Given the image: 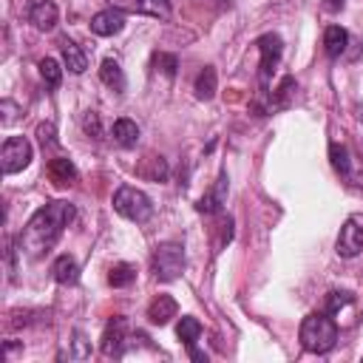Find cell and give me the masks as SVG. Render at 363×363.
Wrapping results in <instances>:
<instances>
[{"instance_id": "cell-27", "label": "cell", "mask_w": 363, "mask_h": 363, "mask_svg": "<svg viewBox=\"0 0 363 363\" xmlns=\"http://www.w3.org/2000/svg\"><path fill=\"white\" fill-rule=\"evenodd\" d=\"M352 301H354V295H352L349 289H332V292L326 295V312H329V315H337V312L346 309Z\"/></svg>"}, {"instance_id": "cell-7", "label": "cell", "mask_w": 363, "mask_h": 363, "mask_svg": "<svg viewBox=\"0 0 363 363\" xmlns=\"http://www.w3.org/2000/svg\"><path fill=\"white\" fill-rule=\"evenodd\" d=\"M125 340H128V318H125V315H113V318L105 323L99 349H102L105 357H119V354L125 352Z\"/></svg>"}, {"instance_id": "cell-10", "label": "cell", "mask_w": 363, "mask_h": 363, "mask_svg": "<svg viewBox=\"0 0 363 363\" xmlns=\"http://www.w3.org/2000/svg\"><path fill=\"white\" fill-rule=\"evenodd\" d=\"M28 23L37 31H54L57 23H60V9L51 0H34L28 6Z\"/></svg>"}, {"instance_id": "cell-20", "label": "cell", "mask_w": 363, "mask_h": 363, "mask_svg": "<svg viewBox=\"0 0 363 363\" xmlns=\"http://www.w3.org/2000/svg\"><path fill=\"white\" fill-rule=\"evenodd\" d=\"M99 79L108 85V88H113V91H125V71H122V65L116 62V60H102V65H99Z\"/></svg>"}, {"instance_id": "cell-1", "label": "cell", "mask_w": 363, "mask_h": 363, "mask_svg": "<svg viewBox=\"0 0 363 363\" xmlns=\"http://www.w3.org/2000/svg\"><path fill=\"white\" fill-rule=\"evenodd\" d=\"M74 216H77V210H74V204H68V201H48V204H43V207L26 221V227H23V233H20V250H23L28 258L45 255V252L60 241V235H62L65 227L74 221Z\"/></svg>"}, {"instance_id": "cell-13", "label": "cell", "mask_w": 363, "mask_h": 363, "mask_svg": "<svg viewBox=\"0 0 363 363\" xmlns=\"http://www.w3.org/2000/svg\"><path fill=\"white\" fill-rule=\"evenodd\" d=\"M224 196H227V173L221 170L218 173V179H216V184L199 199V213H207V216H213V213H221V204H224Z\"/></svg>"}, {"instance_id": "cell-8", "label": "cell", "mask_w": 363, "mask_h": 363, "mask_svg": "<svg viewBox=\"0 0 363 363\" xmlns=\"http://www.w3.org/2000/svg\"><path fill=\"white\" fill-rule=\"evenodd\" d=\"M255 48H258V54H261V79L267 82L269 77H272V71L278 68V62H281V54H284V43H281V37L278 34H261L258 40H255Z\"/></svg>"}, {"instance_id": "cell-2", "label": "cell", "mask_w": 363, "mask_h": 363, "mask_svg": "<svg viewBox=\"0 0 363 363\" xmlns=\"http://www.w3.org/2000/svg\"><path fill=\"white\" fill-rule=\"evenodd\" d=\"M301 346L312 354H326L337 343V323L329 312H309L298 329Z\"/></svg>"}, {"instance_id": "cell-22", "label": "cell", "mask_w": 363, "mask_h": 363, "mask_svg": "<svg viewBox=\"0 0 363 363\" xmlns=\"http://www.w3.org/2000/svg\"><path fill=\"white\" fill-rule=\"evenodd\" d=\"M329 159H332V167H335L340 176L352 179V164H354V156L349 153V147H346V145L332 142V145H329Z\"/></svg>"}, {"instance_id": "cell-16", "label": "cell", "mask_w": 363, "mask_h": 363, "mask_svg": "<svg viewBox=\"0 0 363 363\" xmlns=\"http://www.w3.org/2000/svg\"><path fill=\"white\" fill-rule=\"evenodd\" d=\"M111 139L119 147H136V142H139V125L133 119H116L111 125Z\"/></svg>"}, {"instance_id": "cell-9", "label": "cell", "mask_w": 363, "mask_h": 363, "mask_svg": "<svg viewBox=\"0 0 363 363\" xmlns=\"http://www.w3.org/2000/svg\"><path fill=\"white\" fill-rule=\"evenodd\" d=\"M113 9L125 14H147V17H170V3L167 0H108Z\"/></svg>"}, {"instance_id": "cell-17", "label": "cell", "mask_w": 363, "mask_h": 363, "mask_svg": "<svg viewBox=\"0 0 363 363\" xmlns=\"http://www.w3.org/2000/svg\"><path fill=\"white\" fill-rule=\"evenodd\" d=\"M51 278L62 286L68 284H77L79 281V264L71 258V255H60L54 264H51Z\"/></svg>"}, {"instance_id": "cell-21", "label": "cell", "mask_w": 363, "mask_h": 363, "mask_svg": "<svg viewBox=\"0 0 363 363\" xmlns=\"http://www.w3.org/2000/svg\"><path fill=\"white\" fill-rule=\"evenodd\" d=\"M346 43H349L346 28H340V26H329V28L323 31V48H326V54H329L332 60L340 57V54L346 51Z\"/></svg>"}, {"instance_id": "cell-5", "label": "cell", "mask_w": 363, "mask_h": 363, "mask_svg": "<svg viewBox=\"0 0 363 363\" xmlns=\"http://www.w3.org/2000/svg\"><path fill=\"white\" fill-rule=\"evenodd\" d=\"M0 162H3V173H6V176L20 173V170L28 167V162H31V142H28L26 136H9V139L3 142Z\"/></svg>"}, {"instance_id": "cell-3", "label": "cell", "mask_w": 363, "mask_h": 363, "mask_svg": "<svg viewBox=\"0 0 363 363\" xmlns=\"http://www.w3.org/2000/svg\"><path fill=\"white\" fill-rule=\"evenodd\" d=\"M113 210H116L122 218L136 221V224H142V221H147V218L153 216V204H150L147 193H142V190L133 187V184H122V187L113 193Z\"/></svg>"}, {"instance_id": "cell-15", "label": "cell", "mask_w": 363, "mask_h": 363, "mask_svg": "<svg viewBox=\"0 0 363 363\" xmlns=\"http://www.w3.org/2000/svg\"><path fill=\"white\" fill-rule=\"evenodd\" d=\"M136 176H142V179H147V182H164V179L170 176V167H167V162H164L162 156L147 153V156L142 159V164L136 167Z\"/></svg>"}, {"instance_id": "cell-32", "label": "cell", "mask_w": 363, "mask_h": 363, "mask_svg": "<svg viewBox=\"0 0 363 363\" xmlns=\"http://www.w3.org/2000/svg\"><path fill=\"white\" fill-rule=\"evenodd\" d=\"M82 128H85V133L99 136V133H102V128H99V113H96V111H88L85 119H82Z\"/></svg>"}, {"instance_id": "cell-19", "label": "cell", "mask_w": 363, "mask_h": 363, "mask_svg": "<svg viewBox=\"0 0 363 363\" xmlns=\"http://www.w3.org/2000/svg\"><path fill=\"white\" fill-rule=\"evenodd\" d=\"M216 88H218V74H216V68L213 65H204L201 71H199V77H196V85H193V91H196V96L199 99H213L216 96Z\"/></svg>"}, {"instance_id": "cell-31", "label": "cell", "mask_w": 363, "mask_h": 363, "mask_svg": "<svg viewBox=\"0 0 363 363\" xmlns=\"http://www.w3.org/2000/svg\"><path fill=\"white\" fill-rule=\"evenodd\" d=\"M233 241V218L230 216H221V224H218V241L216 247H224Z\"/></svg>"}, {"instance_id": "cell-6", "label": "cell", "mask_w": 363, "mask_h": 363, "mask_svg": "<svg viewBox=\"0 0 363 363\" xmlns=\"http://www.w3.org/2000/svg\"><path fill=\"white\" fill-rule=\"evenodd\" d=\"M363 250V218L360 216H349L337 233V241H335V252L340 258H354L357 252Z\"/></svg>"}, {"instance_id": "cell-26", "label": "cell", "mask_w": 363, "mask_h": 363, "mask_svg": "<svg viewBox=\"0 0 363 363\" xmlns=\"http://www.w3.org/2000/svg\"><path fill=\"white\" fill-rule=\"evenodd\" d=\"M40 77L45 79V85L48 88H57L60 85V79H62V68L57 65V60H51V57H45V60H40Z\"/></svg>"}, {"instance_id": "cell-14", "label": "cell", "mask_w": 363, "mask_h": 363, "mask_svg": "<svg viewBox=\"0 0 363 363\" xmlns=\"http://www.w3.org/2000/svg\"><path fill=\"white\" fill-rule=\"evenodd\" d=\"M176 312H179V306H176V301L170 295H156L147 303V320L156 323V326L170 323V318H176Z\"/></svg>"}, {"instance_id": "cell-12", "label": "cell", "mask_w": 363, "mask_h": 363, "mask_svg": "<svg viewBox=\"0 0 363 363\" xmlns=\"http://www.w3.org/2000/svg\"><path fill=\"white\" fill-rule=\"evenodd\" d=\"M48 179L57 184V187H68L77 182V164L68 159V156H54L48 159V167H45Z\"/></svg>"}, {"instance_id": "cell-23", "label": "cell", "mask_w": 363, "mask_h": 363, "mask_svg": "<svg viewBox=\"0 0 363 363\" xmlns=\"http://www.w3.org/2000/svg\"><path fill=\"white\" fill-rule=\"evenodd\" d=\"M133 281H136V267L128 264V261H119V264H113V267L108 269V284H111L113 289L130 286Z\"/></svg>"}, {"instance_id": "cell-24", "label": "cell", "mask_w": 363, "mask_h": 363, "mask_svg": "<svg viewBox=\"0 0 363 363\" xmlns=\"http://www.w3.org/2000/svg\"><path fill=\"white\" fill-rule=\"evenodd\" d=\"M295 88H298L295 77H284V79L278 82V88L272 91L269 108H289V102H292V96H295Z\"/></svg>"}, {"instance_id": "cell-11", "label": "cell", "mask_w": 363, "mask_h": 363, "mask_svg": "<svg viewBox=\"0 0 363 363\" xmlns=\"http://www.w3.org/2000/svg\"><path fill=\"white\" fill-rule=\"evenodd\" d=\"M125 28V11H119V9H105V11H96L94 17H91V31L96 34V37H113V34H119Z\"/></svg>"}, {"instance_id": "cell-25", "label": "cell", "mask_w": 363, "mask_h": 363, "mask_svg": "<svg viewBox=\"0 0 363 363\" xmlns=\"http://www.w3.org/2000/svg\"><path fill=\"white\" fill-rule=\"evenodd\" d=\"M176 335H179V340L187 346V349H196V340L201 337V323L196 320V318H182L179 320V326H176Z\"/></svg>"}, {"instance_id": "cell-34", "label": "cell", "mask_w": 363, "mask_h": 363, "mask_svg": "<svg viewBox=\"0 0 363 363\" xmlns=\"http://www.w3.org/2000/svg\"><path fill=\"white\" fill-rule=\"evenodd\" d=\"M0 108H3V122L9 125V122L14 119V102H9V99H6V102H3Z\"/></svg>"}, {"instance_id": "cell-29", "label": "cell", "mask_w": 363, "mask_h": 363, "mask_svg": "<svg viewBox=\"0 0 363 363\" xmlns=\"http://www.w3.org/2000/svg\"><path fill=\"white\" fill-rule=\"evenodd\" d=\"M37 139H40L43 147H54L57 145V128H54V122H40L37 125Z\"/></svg>"}, {"instance_id": "cell-4", "label": "cell", "mask_w": 363, "mask_h": 363, "mask_svg": "<svg viewBox=\"0 0 363 363\" xmlns=\"http://www.w3.org/2000/svg\"><path fill=\"white\" fill-rule=\"evenodd\" d=\"M184 272V247L176 241H164L153 250V275L159 281H176Z\"/></svg>"}, {"instance_id": "cell-33", "label": "cell", "mask_w": 363, "mask_h": 363, "mask_svg": "<svg viewBox=\"0 0 363 363\" xmlns=\"http://www.w3.org/2000/svg\"><path fill=\"white\" fill-rule=\"evenodd\" d=\"M320 6H323V11H329V14H335V11H340V9L346 6V0H323Z\"/></svg>"}, {"instance_id": "cell-18", "label": "cell", "mask_w": 363, "mask_h": 363, "mask_svg": "<svg viewBox=\"0 0 363 363\" xmlns=\"http://www.w3.org/2000/svg\"><path fill=\"white\" fill-rule=\"evenodd\" d=\"M60 51H62V60H65V68L71 71V74H82L85 68H88V57H85V51L74 43V40H62L60 43Z\"/></svg>"}, {"instance_id": "cell-30", "label": "cell", "mask_w": 363, "mask_h": 363, "mask_svg": "<svg viewBox=\"0 0 363 363\" xmlns=\"http://www.w3.org/2000/svg\"><path fill=\"white\" fill-rule=\"evenodd\" d=\"M74 357L77 360H85V357H91V343L85 340V335L77 329L74 332Z\"/></svg>"}, {"instance_id": "cell-28", "label": "cell", "mask_w": 363, "mask_h": 363, "mask_svg": "<svg viewBox=\"0 0 363 363\" xmlns=\"http://www.w3.org/2000/svg\"><path fill=\"white\" fill-rule=\"evenodd\" d=\"M153 65H156V68H162V74H164V77H173V74H176V68H179V60H176L173 54L156 51V54H153Z\"/></svg>"}]
</instances>
